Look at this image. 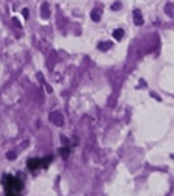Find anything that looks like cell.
<instances>
[{"mask_svg": "<svg viewBox=\"0 0 174 196\" xmlns=\"http://www.w3.org/2000/svg\"><path fill=\"white\" fill-rule=\"evenodd\" d=\"M171 159H174V154H171Z\"/></svg>", "mask_w": 174, "mask_h": 196, "instance_id": "obj_14", "label": "cell"}, {"mask_svg": "<svg viewBox=\"0 0 174 196\" xmlns=\"http://www.w3.org/2000/svg\"><path fill=\"white\" fill-rule=\"evenodd\" d=\"M48 118H50V121H51L54 126H58V128L64 124V115H62L61 112H51Z\"/></svg>", "mask_w": 174, "mask_h": 196, "instance_id": "obj_2", "label": "cell"}, {"mask_svg": "<svg viewBox=\"0 0 174 196\" xmlns=\"http://www.w3.org/2000/svg\"><path fill=\"white\" fill-rule=\"evenodd\" d=\"M42 17H44V19H47V17H48V3H47V2L42 5Z\"/></svg>", "mask_w": 174, "mask_h": 196, "instance_id": "obj_9", "label": "cell"}, {"mask_svg": "<svg viewBox=\"0 0 174 196\" xmlns=\"http://www.w3.org/2000/svg\"><path fill=\"white\" fill-rule=\"evenodd\" d=\"M101 13H103V11H100L98 8H95V9L92 11V14H90L92 20H93V22H100V20H101Z\"/></svg>", "mask_w": 174, "mask_h": 196, "instance_id": "obj_4", "label": "cell"}, {"mask_svg": "<svg viewBox=\"0 0 174 196\" xmlns=\"http://www.w3.org/2000/svg\"><path fill=\"white\" fill-rule=\"evenodd\" d=\"M6 157L8 159H16V153H6Z\"/></svg>", "mask_w": 174, "mask_h": 196, "instance_id": "obj_12", "label": "cell"}, {"mask_svg": "<svg viewBox=\"0 0 174 196\" xmlns=\"http://www.w3.org/2000/svg\"><path fill=\"white\" fill-rule=\"evenodd\" d=\"M165 13L170 16V17H174V3H168L165 6Z\"/></svg>", "mask_w": 174, "mask_h": 196, "instance_id": "obj_7", "label": "cell"}, {"mask_svg": "<svg viewBox=\"0 0 174 196\" xmlns=\"http://www.w3.org/2000/svg\"><path fill=\"white\" fill-rule=\"evenodd\" d=\"M134 24H135L137 27H141V25L145 24V19H143L140 9H135V11H134Z\"/></svg>", "mask_w": 174, "mask_h": 196, "instance_id": "obj_3", "label": "cell"}, {"mask_svg": "<svg viewBox=\"0 0 174 196\" xmlns=\"http://www.w3.org/2000/svg\"><path fill=\"white\" fill-rule=\"evenodd\" d=\"M112 47V42H100L98 44V48L101 50V51H106V50H109Z\"/></svg>", "mask_w": 174, "mask_h": 196, "instance_id": "obj_8", "label": "cell"}, {"mask_svg": "<svg viewBox=\"0 0 174 196\" xmlns=\"http://www.w3.org/2000/svg\"><path fill=\"white\" fill-rule=\"evenodd\" d=\"M41 159H31L30 162H28V168L30 170H36V168H39L41 167Z\"/></svg>", "mask_w": 174, "mask_h": 196, "instance_id": "obj_5", "label": "cell"}, {"mask_svg": "<svg viewBox=\"0 0 174 196\" xmlns=\"http://www.w3.org/2000/svg\"><path fill=\"white\" fill-rule=\"evenodd\" d=\"M112 11H118L120 8H121V2H115V3H112Z\"/></svg>", "mask_w": 174, "mask_h": 196, "instance_id": "obj_10", "label": "cell"}, {"mask_svg": "<svg viewBox=\"0 0 174 196\" xmlns=\"http://www.w3.org/2000/svg\"><path fill=\"white\" fill-rule=\"evenodd\" d=\"M22 14H23L25 19H28V17H30V9H28V8H23V9H22Z\"/></svg>", "mask_w": 174, "mask_h": 196, "instance_id": "obj_11", "label": "cell"}, {"mask_svg": "<svg viewBox=\"0 0 174 196\" xmlns=\"http://www.w3.org/2000/svg\"><path fill=\"white\" fill-rule=\"evenodd\" d=\"M5 182H6V187H8V192H14V190H22V182L19 179H14L11 176L5 177Z\"/></svg>", "mask_w": 174, "mask_h": 196, "instance_id": "obj_1", "label": "cell"}, {"mask_svg": "<svg viewBox=\"0 0 174 196\" xmlns=\"http://www.w3.org/2000/svg\"><path fill=\"white\" fill-rule=\"evenodd\" d=\"M112 36H114L117 40H121V39H123V36H125V31H123L121 28H117V30H114Z\"/></svg>", "mask_w": 174, "mask_h": 196, "instance_id": "obj_6", "label": "cell"}, {"mask_svg": "<svg viewBox=\"0 0 174 196\" xmlns=\"http://www.w3.org/2000/svg\"><path fill=\"white\" fill-rule=\"evenodd\" d=\"M6 196H17V195H13V193H8Z\"/></svg>", "mask_w": 174, "mask_h": 196, "instance_id": "obj_13", "label": "cell"}]
</instances>
